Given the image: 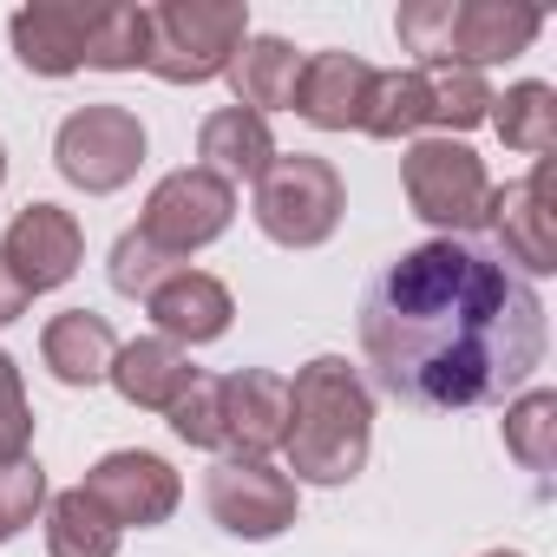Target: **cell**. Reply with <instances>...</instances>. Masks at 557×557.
Masks as SVG:
<instances>
[{
  "label": "cell",
  "instance_id": "obj_3",
  "mask_svg": "<svg viewBox=\"0 0 557 557\" xmlns=\"http://www.w3.org/2000/svg\"><path fill=\"white\" fill-rule=\"evenodd\" d=\"M400 47L420 53V66H505L518 60L537 34L544 14L518 8V0H407L394 21Z\"/></svg>",
  "mask_w": 557,
  "mask_h": 557
},
{
  "label": "cell",
  "instance_id": "obj_8",
  "mask_svg": "<svg viewBox=\"0 0 557 557\" xmlns=\"http://www.w3.org/2000/svg\"><path fill=\"white\" fill-rule=\"evenodd\" d=\"M230 216H236V190H230L223 177H210L203 164H184V171L158 177V190L145 197L138 236H145L158 256L184 262V256H197L203 243H216V236L230 230Z\"/></svg>",
  "mask_w": 557,
  "mask_h": 557
},
{
  "label": "cell",
  "instance_id": "obj_23",
  "mask_svg": "<svg viewBox=\"0 0 557 557\" xmlns=\"http://www.w3.org/2000/svg\"><path fill=\"white\" fill-rule=\"evenodd\" d=\"M420 79H426V125H440V138H459V132L485 125V112H492L485 73H472V66H420Z\"/></svg>",
  "mask_w": 557,
  "mask_h": 557
},
{
  "label": "cell",
  "instance_id": "obj_2",
  "mask_svg": "<svg viewBox=\"0 0 557 557\" xmlns=\"http://www.w3.org/2000/svg\"><path fill=\"white\" fill-rule=\"evenodd\" d=\"M374 446V400L361 374L342 355H315L289 381V426H283V459L309 485H348L368 466Z\"/></svg>",
  "mask_w": 557,
  "mask_h": 557
},
{
  "label": "cell",
  "instance_id": "obj_31",
  "mask_svg": "<svg viewBox=\"0 0 557 557\" xmlns=\"http://www.w3.org/2000/svg\"><path fill=\"white\" fill-rule=\"evenodd\" d=\"M27 315V289L14 283V275H8V262H0V329H8V322H21Z\"/></svg>",
  "mask_w": 557,
  "mask_h": 557
},
{
  "label": "cell",
  "instance_id": "obj_13",
  "mask_svg": "<svg viewBox=\"0 0 557 557\" xmlns=\"http://www.w3.org/2000/svg\"><path fill=\"white\" fill-rule=\"evenodd\" d=\"M99 27V8L86 0H34L8 21V40H14V60L40 79H66L86 66V40Z\"/></svg>",
  "mask_w": 557,
  "mask_h": 557
},
{
  "label": "cell",
  "instance_id": "obj_18",
  "mask_svg": "<svg viewBox=\"0 0 557 557\" xmlns=\"http://www.w3.org/2000/svg\"><path fill=\"white\" fill-rule=\"evenodd\" d=\"M106 381H112L138 413H171V407L190 394L197 368H190V355H184L177 342L145 335V342H119V361H112Z\"/></svg>",
  "mask_w": 557,
  "mask_h": 557
},
{
  "label": "cell",
  "instance_id": "obj_19",
  "mask_svg": "<svg viewBox=\"0 0 557 557\" xmlns=\"http://www.w3.org/2000/svg\"><path fill=\"white\" fill-rule=\"evenodd\" d=\"M197 158H203L210 177H223V184L236 190V184H256V177L269 171L275 132H269V119H256V112H243V106H223V112H210V119L197 125Z\"/></svg>",
  "mask_w": 557,
  "mask_h": 557
},
{
  "label": "cell",
  "instance_id": "obj_33",
  "mask_svg": "<svg viewBox=\"0 0 557 557\" xmlns=\"http://www.w3.org/2000/svg\"><path fill=\"white\" fill-rule=\"evenodd\" d=\"M485 557H524V550H485Z\"/></svg>",
  "mask_w": 557,
  "mask_h": 557
},
{
  "label": "cell",
  "instance_id": "obj_20",
  "mask_svg": "<svg viewBox=\"0 0 557 557\" xmlns=\"http://www.w3.org/2000/svg\"><path fill=\"white\" fill-rule=\"evenodd\" d=\"M40 361L53 368L60 387H99V381L112 374V361H119V335H112L106 315H92V309H66V315L47 322V335H40Z\"/></svg>",
  "mask_w": 557,
  "mask_h": 557
},
{
  "label": "cell",
  "instance_id": "obj_10",
  "mask_svg": "<svg viewBox=\"0 0 557 557\" xmlns=\"http://www.w3.org/2000/svg\"><path fill=\"white\" fill-rule=\"evenodd\" d=\"M0 262H8V275H14V283L27 289V302H34V296H47V289H60V283H73V275H79L86 230L60 203H27L8 223V236H0Z\"/></svg>",
  "mask_w": 557,
  "mask_h": 557
},
{
  "label": "cell",
  "instance_id": "obj_9",
  "mask_svg": "<svg viewBox=\"0 0 557 557\" xmlns=\"http://www.w3.org/2000/svg\"><path fill=\"white\" fill-rule=\"evenodd\" d=\"M203 505L230 537H283L296 524V479L275 472L269 459H216L203 479Z\"/></svg>",
  "mask_w": 557,
  "mask_h": 557
},
{
  "label": "cell",
  "instance_id": "obj_7",
  "mask_svg": "<svg viewBox=\"0 0 557 557\" xmlns=\"http://www.w3.org/2000/svg\"><path fill=\"white\" fill-rule=\"evenodd\" d=\"M53 164L86 197L125 190L138 177V164H145V125H138V112H125V106H79L60 125V138H53Z\"/></svg>",
  "mask_w": 557,
  "mask_h": 557
},
{
  "label": "cell",
  "instance_id": "obj_15",
  "mask_svg": "<svg viewBox=\"0 0 557 557\" xmlns=\"http://www.w3.org/2000/svg\"><path fill=\"white\" fill-rule=\"evenodd\" d=\"M145 315L158 322V335L164 342H177V348H203V342H223L230 335V315H236V302H230V289L216 283L210 269H171L164 283L145 296Z\"/></svg>",
  "mask_w": 557,
  "mask_h": 557
},
{
  "label": "cell",
  "instance_id": "obj_17",
  "mask_svg": "<svg viewBox=\"0 0 557 557\" xmlns=\"http://www.w3.org/2000/svg\"><path fill=\"white\" fill-rule=\"evenodd\" d=\"M302 60H309V53H296L283 34H249V40L230 53V73H223V79H230V92H236L243 112L269 119V112H289V106H296Z\"/></svg>",
  "mask_w": 557,
  "mask_h": 557
},
{
  "label": "cell",
  "instance_id": "obj_30",
  "mask_svg": "<svg viewBox=\"0 0 557 557\" xmlns=\"http://www.w3.org/2000/svg\"><path fill=\"white\" fill-rule=\"evenodd\" d=\"M171 269H184V262L158 256L138 230H125V236L112 243V289H119V296H132V302H145V296L164 283V275H171Z\"/></svg>",
  "mask_w": 557,
  "mask_h": 557
},
{
  "label": "cell",
  "instance_id": "obj_5",
  "mask_svg": "<svg viewBox=\"0 0 557 557\" xmlns=\"http://www.w3.org/2000/svg\"><path fill=\"white\" fill-rule=\"evenodd\" d=\"M249 210H256V230H262L269 243H283V249H315V243L335 236V223H342V210H348V184H342V171H335L329 158H315V151H275L269 171L256 177Z\"/></svg>",
  "mask_w": 557,
  "mask_h": 557
},
{
  "label": "cell",
  "instance_id": "obj_25",
  "mask_svg": "<svg viewBox=\"0 0 557 557\" xmlns=\"http://www.w3.org/2000/svg\"><path fill=\"white\" fill-rule=\"evenodd\" d=\"M426 125V79L420 66H394V73H374V92H368V112H361V132L368 138H413Z\"/></svg>",
  "mask_w": 557,
  "mask_h": 557
},
{
  "label": "cell",
  "instance_id": "obj_27",
  "mask_svg": "<svg viewBox=\"0 0 557 557\" xmlns=\"http://www.w3.org/2000/svg\"><path fill=\"white\" fill-rule=\"evenodd\" d=\"M171 433L197 453H223V374L190 381V394L171 407Z\"/></svg>",
  "mask_w": 557,
  "mask_h": 557
},
{
  "label": "cell",
  "instance_id": "obj_21",
  "mask_svg": "<svg viewBox=\"0 0 557 557\" xmlns=\"http://www.w3.org/2000/svg\"><path fill=\"white\" fill-rule=\"evenodd\" d=\"M485 125L511 145V151H531V158H550L557 151V92L544 79H518L505 92H492V112Z\"/></svg>",
  "mask_w": 557,
  "mask_h": 557
},
{
  "label": "cell",
  "instance_id": "obj_11",
  "mask_svg": "<svg viewBox=\"0 0 557 557\" xmlns=\"http://www.w3.org/2000/svg\"><path fill=\"white\" fill-rule=\"evenodd\" d=\"M119 531H151V524H164L171 511H177V498H184V479L171 472V459H158V453H138V446H125V453H106L92 472H86V485H79Z\"/></svg>",
  "mask_w": 557,
  "mask_h": 557
},
{
  "label": "cell",
  "instance_id": "obj_12",
  "mask_svg": "<svg viewBox=\"0 0 557 557\" xmlns=\"http://www.w3.org/2000/svg\"><path fill=\"white\" fill-rule=\"evenodd\" d=\"M485 230L498 236L505 262H518L524 275H550L557 269V210H550V158H537L531 177L492 190Z\"/></svg>",
  "mask_w": 557,
  "mask_h": 557
},
{
  "label": "cell",
  "instance_id": "obj_6",
  "mask_svg": "<svg viewBox=\"0 0 557 557\" xmlns=\"http://www.w3.org/2000/svg\"><path fill=\"white\" fill-rule=\"evenodd\" d=\"M400 184L420 223H433L440 236H472L485 230L492 210V171L466 138H413L400 158Z\"/></svg>",
  "mask_w": 557,
  "mask_h": 557
},
{
  "label": "cell",
  "instance_id": "obj_22",
  "mask_svg": "<svg viewBox=\"0 0 557 557\" xmlns=\"http://www.w3.org/2000/svg\"><path fill=\"white\" fill-rule=\"evenodd\" d=\"M119 524L73 485V492H53L47 498V550L53 557H119Z\"/></svg>",
  "mask_w": 557,
  "mask_h": 557
},
{
  "label": "cell",
  "instance_id": "obj_32",
  "mask_svg": "<svg viewBox=\"0 0 557 557\" xmlns=\"http://www.w3.org/2000/svg\"><path fill=\"white\" fill-rule=\"evenodd\" d=\"M0 184H8V145H0Z\"/></svg>",
  "mask_w": 557,
  "mask_h": 557
},
{
  "label": "cell",
  "instance_id": "obj_26",
  "mask_svg": "<svg viewBox=\"0 0 557 557\" xmlns=\"http://www.w3.org/2000/svg\"><path fill=\"white\" fill-rule=\"evenodd\" d=\"M92 73H138L145 66V8H99V27L86 40Z\"/></svg>",
  "mask_w": 557,
  "mask_h": 557
},
{
  "label": "cell",
  "instance_id": "obj_16",
  "mask_svg": "<svg viewBox=\"0 0 557 557\" xmlns=\"http://www.w3.org/2000/svg\"><path fill=\"white\" fill-rule=\"evenodd\" d=\"M368 92H374V66L361 53H309L289 112H302L315 132H361Z\"/></svg>",
  "mask_w": 557,
  "mask_h": 557
},
{
  "label": "cell",
  "instance_id": "obj_29",
  "mask_svg": "<svg viewBox=\"0 0 557 557\" xmlns=\"http://www.w3.org/2000/svg\"><path fill=\"white\" fill-rule=\"evenodd\" d=\"M40 511H47V472H40V459L0 466V544L21 537Z\"/></svg>",
  "mask_w": 557,
  "mask_h": 557
},
{
  "label": "cell",
  "instance_id": "obj_24",
  "mask_svg": "<svg viewBox=\"0 0 557 557\" xmlns=\"http://www.w3.org/2000/svg\"><path fill=\"white\" fill-rule=\"evenodd\" d=\"M505 453L537 479L557 466V394L550 387H524L505 400Z\"/></svg>",
  "mask_w": 557,
  "mask_h": 557
},
{
  "label": "cell",
  "instance_id": "obj_4",
  "mask_svg": "<svg viewBox=\"0 0 557 557\" xmlns=\"http://www.w3.org/2000/svg\"><path fill=\"white\" fill-rule=\"evenodd\" d=\"M243 40H249L243 0H158V8H145V73H158L164 86L223 79Z\"/></svg>",
  "mask_w": 557,
  "mask_h": 557
},
{
  "label": "cell",
  "instance_id": "obj_1",
  "mask_svg": "<svg viewBox=\"0 0 557 557\" xmlns=\"http://www.w3.org/2000/svg\"><path fill=\"white\" fill-rule=\"evenodd\" d=\"M544 342V296L492 249L459 236L400 249L361 296V355L374 381L426 413L524 394Z\"/></svg>",
  "mask_w": 557,
  "mask_h": 557
},
{
  "label": "cell",
  "instance_id": "obj_28",
  "mask_svg": "<svg viewBox=\"0 0 557 557\" xmlns=\"http://www.w3.org/2000/svg\"><path fill=\"white\" fill-rule=\"evenodd\" d=\"M21 459H34V407L14 355L0 348V466H21Z\"/></svg>",
  "mask_w": 557,
  "mask_h": 557
},
{
  "label": "cell",
  "instance_id": "obj_14",
  "mask_svg": "<svg viewBox=\"0 0 557 557\" xmlns=\"http://www.w3.org/2000/svg\"><path fill=\"white\" fill-rule=\"evenodd\" d=\"M289 426V381L269 368L223 374V459H269L283 453Z\"/></svg>",
  "mask_w": 557,
  "mask_h": 557
}]
</instances>
